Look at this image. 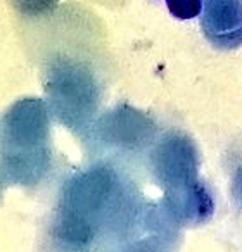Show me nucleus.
<instances>
[{"mask_svg":"<svg viewBox=\"0 0 242 252\" xmlns=\"http://www.w3.org/2000/svg\"><path fill=\"white\" fill-rule=\"evenodd\" d=\"M57 0H12V4L25 14H43L56 5Z\"/></svg>","mask_w":242,"mask_h":252,"instance_id":"nucleus-1","label":"nucleus"}]
</instances>
